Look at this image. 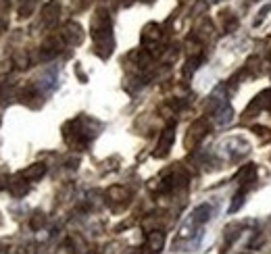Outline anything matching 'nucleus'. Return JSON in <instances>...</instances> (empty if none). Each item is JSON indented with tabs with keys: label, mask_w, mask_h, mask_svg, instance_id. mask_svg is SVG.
<instances>
[{
	"label": "nucleus",
	"mask_w": 271,
	"mask_h": 254,
	"mask_svg": "<svg viewBox=\"0 0 271 254\" xmlns=\"http://www.w3.org/2000/svg\"><path fill=\"white\" fill-rule=\"evenodd\" d=\"M209 134V121L207 119H198L192 123V127L188 129V138H186V146L192 148L196 146L200 140H205V136Z\"/></svg>",
	"instance_id": "obj_1"
},
{
	"label": "nucleus",
	"mask_w": 271,
	"mask_h": 254,
	"mask_svg": "<svg viewBox=\"0 0 271 254\" xmlns=\"http://www.w3.org/2000/svg\"><path fill=\"white\" fill-rule=\"evenodd\" d=\"M173 140H175V129H173V125H171V127H167L163 134H161L159 144H157V150H155V156H157V158L167 156L169 150H171V146H173Z\"/></svg>",
	"instance_id": "obj_2"
},
{
	"label": "nucleus",
	"mask_w": 271,
	"mask_h": 254,
	"mask_svg": "<svg viewBox=\"0 0 271 254\" xmlns=\"http://www.w3.org/2000/svg\"><path fill=\"white\" fill-rule=\"evenodd\" d=\"M63 40L69 44H79L84 40V32H82V27H79L75 21H69L63 29Z\"/></svg>",
	"instance_id": "obj_3"
},
{
	"label": "nucleus",
	"mask_w": 271,
	"mask_h": 254,
	"mask_svg": "<svg viewBox=\"0 0 271 254\" xmlns=\"http://www.w3.org/2000/svg\"><path fill=\"white\" fill-rule=\"evenodd\" d=\"M163 246H165V233L161 229L150 231L148 238H146V248L150 252H161V250H163Z\"/></svg>",
	"instance_id": "obj_4"
},
{
	"label": "nucleus",
	"mask_w": 271,
	"mask_h": 254,
	"mask_svg": "<svg viewBox=\"0 0 271 254\" xmlns=\"http://www.w3.org/2000/svg\"><path fill=\"white\" fill-rule=\"evenodd\" d=\"M44 173H46V167L42 165V162H36V165H29L25 171H21V175L23 179H27V181H38L40 177H44Z\"/></svg>",
	"instance_id": "obj_5"
},
{
	"label": "nucleus",
	"mask_w": 271,
	"mask_h": 254,
	"mask_svg": "<svg viewBox=\"0 0 271 254\" xmlns=\"http://www.w3.org/2000/svg\"><path fill=\"white\" fill-rule=\"evenodd\" d=\"M211 215H213V208H211L209 204H200L192 210V219L190 221H192L194 225H200V223H207L211 219Z\"/></svg>",
	"instance_id": "obj_6"
},
{
	"label": "nucleus",
	"mask_w": 271,
	"mask_h": 254,
	"mask_svg": "<svg viewBox=\"0 0 271 254\" xmlns=\"http://www.w3.org/2000/svg\"><path fill=\"white\" fill-rule=\"evenodd\" d=\"M213 115H215L217 125H225V123H229V121H232V106H229L227 102H223Z\"/></svg>",
	"instance_id": "obj_7"
},
{
	"label": "nucleus",
	"mask_w": 271,
	"mask_h": 254,
	"mask_svg": "<svg viewBox=\"0 0 271 254\" xmlns=\"http://www.w3.org/2000/svg\"><path fill=\"white\" fill-rule=\"evenodd\" d=\"M253 108H263V110H271V88L269 90H263L257 98H255V102L250 104Z\"/></svg>",
	"instance_id": "obj_8"
},
{
	"label": "nucleus",
	"mask_w": 271,
	"mask_h": 254,
	"mask_svg": "<svg viewBox=\"0 0 271 254\" xmlns=\"http://www.w3.org/2000/svg\"><path fill=\"white\" fill-rule=\"evenodd\" d=\"M107 196L108 200H113V202H125L129 198V192L121 186H113V188H108L107 190Z\"/></svg>",
	"instance_id": "obj_9"
},
{
	"label": "nucleus",
	"mask_w": 271,
	"mask_h": 254,
	"mask_svg": "<svg viewBox=\"0 0 271 254\" xmlns=\"http://www.w3.org/2000/svg\"><path fill=\"white\" fill-rule=\"evenodd\" d=\"M159 38H161V27L157 23H148L142 32V40L144 42H157Z\"/></svg>",
	"instance_id": "obj_10"
},
{
	"label": "nucleus",
	"mask_w": 271,
	"mask_h": 254,
	"mask_svg": "<svg viewBox=\"0 0 271 254\" xmlns=\"http://www.w3.org/2000/svg\"><path fill=\"white\" fill-rule=\"evenodd\" d=\"M23 179V177H21ZM8 190H11V194L15 196V198H21V196H25L27 192H29V184H27V179H23V181H13V184H8Z\"/></svg>",
	"instance_id": "obj_11"
},
{
	"label": "nucleus",
	"mask_w": 271,
	"mask_h": 254,
	"mask_svg": "<svg viewBox=\"0 0 271 254\" xmlns=\"http://www.w3.org/2000/svg\"><path fill=\"white\" fill-rule=\"evenodd\" d=\"M238 177L242 179L244 184H255V179H257V167H255V165H246V167L238 173Z\"/></svg>",
	"instance_id": "obj_12"
},
{
	"label": "nucleus",
	"mask_w": 271,
	"mask_h": 254,
	"mask_svg": "<svg viewBox=\"0 0 271 254\" xmlns=\"http://www.w3.org/2000/svg\"><path fill=\"white\" fill-rule=\"evenodd\" d=\"M42 15H44V21L46 23H50V21H54L56 19V15H58V2H48L46 6H44V11H42Z\"/></svg>",
	"instance_id": "obj_13"
},
{
	"label": "nucleus",
	"mask_w": 271,
	"mask_h": 254,
	"mask_svg": "<svg viewBox=\"0 0 271 254\" xmlns=\"http://www.w3.org/2000/svg\"><path fill=\"white\" fill-rule=\"evenodd\" d=\"M13 65H15L17 69H27V67H29V56H27V52H23V50L15 52V54H13Z\"/></svg>",
	"instance_id": "obj_14"
},
{
	"label": "nucleus",
	"mask_w": 271,
	"mask_h": 254,
	"mask_svg": "<svg viewBox=\"0 0 271 254\" xmlns=\"http://www.w3.org/2000/svg\"><path fill=\"white\" fill-rule=\"evenodd\" d=\"M244 204V192L242 190H240V192H236V194H234V198H232V204H229V212H238V208L240 206H242Z\"/></svg>",
	"instance_id": "obj_15"
},
{
	"label": "nucleus",
	"mask_w": 271,
	"mask_h": 254,
	"mask_svg": "<svg viewBox=\"0 0 271 254\" xmlns=\"http://www.w3.org/2000/svg\"><path fill=\"white\" fill-rule=\"evenodd\" d=\"M44 223H46V217L42 215V212H34L32 221H29V227H32L34 231H38L40 227H44Z\"/></svg>",
	"instance_id": "obj_16"
},
{
	"label": "nucleus",
	"mask_w": 271,
	"mask_h": 254,
	"mask_svg": "<svg viewBox=\"0 0 271 254\" xmlns=\"http://www.w3.org/2000/svg\"><path fill=\"white\" fill-rule=\"evenodd\" d=\"M271 11V2H267L263 8H259V13H257V19H255V21H253V25L257 27L259 23H263L265 21V17H267V13Z\"/></svg>",
	"instance_id": "obj_17"
},
{
	"label": "nucleus",
	"mask_w": 271,
	"mask_h": 254,
	"mask_svg": "<svg viewBox=\"0 0 271 254\" xmlns=\"http://www.w3.org/2000/svg\"><path fill=\"white\" fill-rule=\"evenodd\" d=\"M225 32H234V29L238 27V19L232 15V13H225Z\"/></svg>",
	"instance_id": "obj_18"
},
{
	"label": "nucleus",
	"mask_w": 271,
	"mask_h": 254,
	"mask_svg": "<svg viewBox=\"0 0 271 254\" xmlns=\"http://www.w3.org/2000/svg\"><path fill=\"white\" fill-rule=\"evenodd\" d=\"M0 254H8V248H6V244H0Z\"/></svg>",
	"instance_id": "obj_19"
},
{
	"label": "nucleus",
	"mask_w": 271,
	"mask_h": 254,
	"mask_svg": "<svg viewBox=\"0 0 271 254\" xmlns=\"http://www.w3.org/2000/svg\"><path fill=\"white\" fill-rule=\"evenodd\" d=\"M142 2H153V0H142Z\"/></svg>",
	"instance_id": "obj_20"
},
{
	"label": "nucleus",
	"mask_w": 271,
	"mask_h": 254,
	"mask_svg": "<svg viewBox=\"0 0 271 254\" xmlns=\"http://www.w3.org/2000/svg\"><path fill=\"white\" fill-rule=\"evenodd\" d=\"M211 2H219V0H211Z\"/></svg>",
	"instance_id": "obj_21"
}]
</instances>
